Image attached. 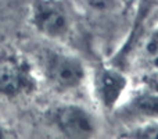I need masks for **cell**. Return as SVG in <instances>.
<instances>
[{"label": "cell", "instance_id": "cell-1", "mask_svg": "<svg viewBox=\"0 0 158 139\" xmlns=\"http://www.w3.org/2000/svg\"><path fill=\"white\" fill-rule=\"evenodd\" d=\"M38 74L58 93L77 92L87 79V68L78 54L60 47L46 49L39 57Z\"/></svg>", "mask_w": 158, "mask_h": 139}, {"label": "cell", "instance_id": "cell-2", "mask_svg": "<svg viewBox=\"0 0 158 139\" xmlns=\"http://www.w3.org/2000/svg\"><path fill=\"white\" fill-rule=\"evenodd\" d=\"M39 86L36 67L22 54L10 50L0 52V96L15 100L31 96Z\"/></svg>", "mask_w": 158, "mask_h": 139}, {"label": "cell", "instance_id": "cell-3", "mask_svg": "<svg viewBox=\"0 0 158 139\" xmlns=\"http://www.w3.org/2000/svg\"><path fill=\"white\" fill-rule=\"evenodd\" d=\"M29 22L38 33L53 42H63L71 36L75 18L64 0H33Z\"/></svg>", "mask_w": 158, "mask_h": 139}, {"label": "cell", "instance_id": "cell-4", "mask_svg": "<svg viewBox=\"0 0 158 139\" xmlns=\"http://www.w3.org/2000/svg\"><path fill=\"white\" fill-rule=\"evenodd\" d=\"M53 124L63 137L69 139L93 138L100 131L96 114L78 103L61 104L53 111Z\"/></svg>", "mask_w": 158, "mask_h": 139}, {"label": "cell", "instance_id": "cell-5", "mask_svg": "<svg viewBox=\"0 0 158 139\" xmlns=\"http://www.w3.org/2000/svg\"><path fill=\"white\" fill-rule=\"evenodd\" d=\"M92 88L97 104L106 111H114L129 88V78L115 67H100L92 76Z\"/></svg>", "mask_w": 158, "mask_h": 139}, {"label": "cell", "instance_id": "cell-6", "mask_svg": "<svg viewBox=\"0 0 158 139\" xmlns=\"http://www.w3.org/2000/svg\"><path fill=\"white\" fill-rule=\"evenodd\" d=\"M135 67L144 79L158 85V28L150 31L139 42Z\"/></svg>", "mask_w": 158, "mask_h": 139}, {"label": "cell", "instance_id": "cell-7", "mask_svg": "<svg viewBox=\"0 0 158 139\" xmlns=\"http://www.w3.org/2000/svg\"><path fill=\"white\" fill-rule=\"evenodd\" d=\"M126 114L143 121L158 120V90L136 95L126 104Z\"/></svg>", "mask_w": 158, "mask_h": 139}, {"label": "cell", "instance_id": "cell-8", "mask_svg": "<svg viewBox=\"0 0 158 139\" xmlns=\"http://www.w3.org/2000/svg\"><path fill=\"white\" fill-rule=\"evenodd\" d=\"M121 137L133 139H158V120L143 121L139 125L123 132Z\"/></svg>", "mask_w": 158, "mask_h": 139}, {"label": "cell", "instance_id": "cell-9", "mask_svg": "<svg viewBox=\"0 0 158 139\" xmlns=\"http://www.w3.org/2000/svg\"><path fill=\"white\" fill-rule=\"evenodd\" d=\"M11 137H14V134H13V131H11V128L4 123V121L0 120V139L11 138Z\"/></svg>", "mask_w": 158, "mask_h": 139}]
</instances>
